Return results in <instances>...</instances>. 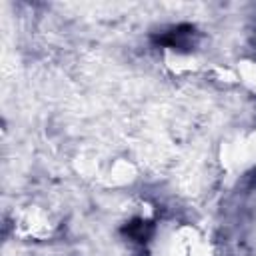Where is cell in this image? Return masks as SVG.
Listing matches in <instances>:
<instances>
[{
  "mask_svg": "<svg viewBox=\"0 0 256 256\" xmlns=\"http://www.w3.org/2000/svg\"><path fill=\"white\" fill-rule=\"evenodd\" d=\"M154 256H210L206 238L188 224H172L152 236Z\"/></svg>",
  "mask_w": 256,
  "mask_h": 256,
  "instance_id": "1",
  "label": "cell"
},
{
  "mask_svg": "<svg viewBox=\"0 0 256 256\" xmlns=\"http://www.w3.org/2000/svg\"><path fill=\"white\" fill-rule=\"evenodd\" d=\"M54 228L56 224L50 212H46L40 206H28L14 218V234H18L20 238L46 240L52 236Z\"/></svg>",
  "mask_w": 256,
  "mask_h": 256,
  "instance_id": "2",
  "label": "cell"
}]
</instances>
